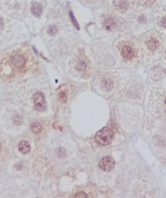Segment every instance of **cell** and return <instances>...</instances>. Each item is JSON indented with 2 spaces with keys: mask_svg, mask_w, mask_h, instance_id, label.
<instances>
[{
  "mask_svg": "<svg viewBox=\"0 0 166 198\" xmlns=\"http://www.w3.org/2000/svg\"><path fill=\"white\" fill-rule=\"evenodd\" d=\"M114 137L113 131L108 127H104L96 133L95 140L101 146H106L112 141Z\"/></svg>",
  "mask_w": 166,
  "mask_h": 198,
  "instance_id": "6da1fadb",
  "label": "cell"
},
{
  "mask_svg": "<svg viewBox=\"0 0 166 198\" xmlns=\"http://www.w3.org/2000/svg\"><path fill=\"white\" fill-rule=\"evenodd\" d=\"M34 108L35 110L42 112L46 109V102L44 99V95L40 92L35 93L33 96Z\"/></svg>",
  "mask_w": 166,
  "mask_h": 198,
  "instance_id": "7a4b0ae2",
  "label": "cell"
},
{
  "mask_svg": "<svg viewBox=\"0 0 166 198\" xmlns=\"http://www.w3.org/2000/svg\"><path fill=\"white\" fill-rule=\"evenodd\" d=\"M115 166V161L111 157H105L99 162V167L101 170L108 172L113 169Z\"/></svg>",
  "mask_w": 166,
  "mask_h": 198,
  "instance_id": "3957f363",
  "label": "cell"
},
{
  "mask_svg": "<svg viewBox=\"0 0 166 198\" xmlns=\"http://www.w3.org/2000/svg\"><path fill=\"white\" fill-rule=\"evenodd\" d=\"M11 66L16 68H21L25 66L26 59L22 55L16 54L11 57L10 60Z\"/></svg>",
  "mask_w": 166,
  "mask_h": 198,
  "instance_id": "277c9868",
  "label": "cell"
},
{
  "mask_svg": "<svg viewBox=\"0 0 166 198\" xmlns=\"http://www.w3.org/2000/svg\"><path fill=\"white\" fill-rule=\"evenodd\" d=\"M121 55L123 58L125 59H131L134 56V51L131 47L127 46L123 47L121 52Z\"/></svg>",
  "mask_w": 166,
  "mask_h": 198,
  "instance_id": "5b68a950",
  "label": "cell"
},
{
  "mask_svg": "<svg viewBox=\"0 0 166 198\" xmlns=\"http://www.w3.org/2000/svg\"><path fill=\"white\" fill-rule=\"evenodd\" d=\"M31 11L35 17H38L42 14V8L40 4L38 3H34L32 4L31 8Z\"/></svg>",
  "mask_w": 166,
  "mask_h": 198,
  "instance_id": "8992f818",
  "label": "cell"
},
{
  "mask_svg": "<svg viewBox=\"0 0 166 198\" xmlns=\"http://www.w3.org/2000/svg\"><path fill=\"white\" fill-rule=\"evenodd\" d=\"M113 82L109 79L104 80L101 83V88L105 91L109 92L113 88Z\"/></svg>",
  "mask_w": 166,
  "mask_h": 198,
  "instance_id": "52a82bcc",
  "label": "cell"
},
{
  "mask_svg": "<svg viewBox=\"0 0 166 198\" xmlns=\"http://www.w3.org/2000/svg\"><path fill=\"white\" fill-rule=\"evenodd\" d=\"M18 150L21 153L26 154L30 151V146L27 141H22L18 145Z\"/></svg>",
  "mask_w": 166,
  "mask_h": 198,
  "instance_id": "ba28073f",
  "label": "cell"
},
{
  "mask_svg": "<svg viewBox=\"0 0 166 198\" xmlns=\"http://www.w3.org/2000/svg\"><path fill=\"white\" fill-rule=\"evenodd\" d=\"M116 24L113 19L108 18L104 22V27L105 29L109 31L113 30L116 27Z\"/></svg>",
  "mask_w": 166,
  "mask_h": 198,
  "instance_id": "9c48e42d",
  "label": "cell"
},
{
  "mask_svg": "<svg viewBox=\"0 0 166 198\" xmlns=\"http://www.w3.org/2000/svg\"><path fill=\"white\" fill-rule=\"evenodd\" d=\"M159 46V41L156 39L152 38L147 43V47L150 50H154Z\"/></svg>",
  "mask_w": 166,
  "mask_h": 198,
  "instance_id": "30bf717a",
  "label": "cell"
},
{
  "mask_svg": "<svg viewBox=\"0 0 166 198\" xmlns=\"http://www.w3.org/2000/svg\"><path fill=\"white\" fill-rule=\"evenodd\" d=\"M31 129L33 133L35 134H38L41 132L42 129V125L38 122H34L32 123L31 126Z\"/></svg>",
  "mask_w": 166,
  "mask_h": 198,
  "instance_id": "8fae6325",
  "label": "cell"
},
{
  "mask_svg": "<svg viewBox=\"0 0 166 198\" xmlns=\"http://www.w3.org/2000/svg\"><path fill=\"white\" fill-rule=\"evenodd\" d=\"M76 70L80 72H82L85 70L87 67L86 62L83 61H80L77 63L76 65Z\"/></svg>",
  "mask_w": 166,
  "mask_h": 198,
  "instance_id": "7c38bea8",
  "label": "cell"
},
{
  "mask_svg": "<svg viewBox=\"0 0 166 198\" xmlns=\"http://www.w3.org/2000/svg\"><path fill=\"white\" fill-rule=\"evenodd\" d=\"M58 29L55 25L50 26L47 30V33L51 36H55L56 35L58 34Z\"/></svg>",
  "mask_w": 166,
  "mask_h": 198,
  "instance_id": "4fadbf2b",
  "label": "cell"
},
{
  "mask_svg": "<svg viewBox=\"0 0 166 198\" xmlns=\"http://www.w3.org/2000/svg\"><path fill=\"white\" fill-rule=\"evenodd\" d=\"M69 15H70V19H71V21L72 22V23L73 24L74 26H75V28L77 30H80V27L79 25L78 24L77 20H76L75 18V16L73 15V13L72 11H70V14H69Z\"/></svg>",
  "mask_w": 166,
  "mask_h": 198,
  "instance_id": "5bb4252c",
  "label": "cell"
},
{
  "mask_svg": "<svg viewBox=\"0 0 166 198\" xmlns=\"http://www.w3.org/2000/svg\"><path fill=\"white\" fill-rule=\"evenodd\" d=\"M58 99L59 100L61 103H66L68 100L67 96L66 93L64 91L60 92L58 95Z\"/></svg>",
  "mask_w": 166,
  "mask_h": 198,
  "instance_id": "9a60e30c",
  "label": "cell"
},
{
  "mask_svg": "<svg viewBox=\"0 0 166 198\" xmlns=\"http://www.w3.org/2000/svg\"><path fill=\"white\" fill-rule=\"evenodd\" d=\"M75 198H87L88 195L85 192H81L75 196Z\"/></svg>",
  "mask_w": 166,
  "mask_h": 198,
  "instance_id": "2e32d148",
  "label": "cell"
},
{
  "mask_svg": "<svg viewBox=\"0 0 166 198\" xmlns=\"http://www.w3.org/2000/svg\"><path fill=\"white\" fill-rule=\"evenodd\" d=\"M161 23H162V25L164 27L166 28V17H164L163 18L162 21H161Z\"/></svg>",
  "mask_w": 166,
  "mask_h": 198,
  "instance_id": "e0dca14e",
  "label": "cell"
},
{
  "mask_svg": "<svg viewBox=\"0 0 166 198\" xmlns=\"http://www.w3.org/2000/svg\"><path fill=\"white\" fill-rule=\"evenodd\" d=\"M4 28V21L3 20L0 18V31L3 30Z\"/></svg>",
  "mask_w": 166,
  "mask_h": 198,
  "instance_id": "ac0fdd59",
  "label": "cell"
},
{
  "mask_svg": "<svg viewBox=\"0 0 166 198\" xmlns=\"http://www.w3.org/2000/svg\"><path fill=\"white\" fill-rule=\"evenodd\" d=\"M165 103L166 104V99H165Z\"/></svg>",
  "mask_w": 166,
  "mask_h": 198,
  "instance_id": "d6986e66",
  "label": "cell"
}]
</instances>
